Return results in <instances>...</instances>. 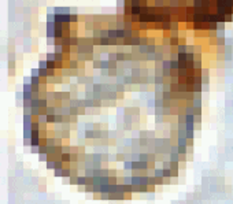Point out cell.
Masks as SVG:
<instances>
[{"instance_id": "obj_1", "label": "cell", "mask_w": 233, "mask_h": 204, "mask_svg": "<svg viewBox=\"0 0 233 204\" xmlns=\"http://www.w3.org/2000/svg\"><path fill=\"white\" fill-rule=\"evenodd\" d=\"M122 164H124V170H125V171H133V167H134V160H125Z\"/></svg>"}, {"instance_id": "obj_2", "label": "cell", "mask_w": 233, "mask_h": 204, "mask_svg": "<svg viewBox=\"0 0 233 204\" xmlns=\"http://www.w3.org/2000/svg\"><path fill=\"white\" fill-rule=\"evenodd\" d=\"M193 107H202V93H195V97L192 100Z\"/></svg>"}, {"instance_id": "obj_3", "label": "cell", "mask_w": 233, "mask_h": 204, "mask_svg": "<svg viewBox=\"0 0 233 204\" xmlns=\"http://www.w3.org/2000/svg\"><path fill=\"white\" fill-rule=\"evenodd\" d=\"M169 160L170 162H181V155L178 152H170L169 154Z\"/></svg>"}, {"instance_id": "obj_4", "label": "cell", "mask_w": 233, "mask_h": 204, "mask_svg": "<svg viewBox=\"0 0 233 204\" xmlns=\"http://www.w3.org/2000/svg\"><path fill=\"white\" fill-rule=\"evenodd\" d=\"M85 185H88V178H86L84 174H80V175H78V182H77V186H85Z\"/></svg>"}, {"instance_id": "obj_5", "label": "cell", "mask_w": 233, "mask_h": 204, "mask_svg": "<svg viewBox=\"0 0 233 204\" xmlns=\"http://www.w3.org/2000/svg\"><path fill=\"white\" fill-rule=\"evenodd\" d=\"M102 101H103V107H107V108L117 107V100H102Z\"/></svg>"}, {"instance_id": "obj_6", "label": "cell", "mask_w": 233, "mask_h": 204, "mask_svg": "<svg viewBox=\"0 0 233 204\" xmlns=\"http://www.w3.org/2000/svg\"><path fill=\"white\" fill-rule=\"evenodd\" d=\"M70 23H80V14L78 12H71Z\"/></svg>"}, {"instance_id": "obj_7", "label": "cell", "mask_w": 233, "mask_h": 204, "mask_svg": "<svg viewBox=\"0 0 233 204\" xmlns=\"http://www.w3.org/2000/svg\"><path fill=\"white\" fill-rule=\"evenodd\" d=\"M139 160H143V162H148V160H150V154H148V152H145V151L140 152V154H139Z\"/></svg>"}, {"instance_id": "obj_8", "label": "cell", "mask_w": 233, "mask_h": 204, "mask_svg": "<svg viewBox=\"0 0 233 204\" xmlns=\"http://www.w3.org/2000/svg\"><path fill=\"white\" fill-rule=\"evenodd\" d=\"M60 160L63 163H71V154H62L60 155Z\"/></svg>"}, {"instance_id": "obj_9", "label": "cell", "mask_w": 233, "mask_h": 204, "mask_svg": "<svg viewBox=\"0 0 233 204\" xmlns=\"http://www.w3.org/2000/svg\"><path fill=\"white\" fill-rule=\"evenodd\" d=\"M154 175L156 178H165L163 177V169L162 167H156V169H154Z\"/></svg>"}, {"instance_id": "obj_10", "label": "cell", "mask_w": 233, "mask_h": 204, "mask_svg": "<svg viewBox=\"0 0 233 204\" xmlns=\"http://www.w3.org/2000/svg\"><path fill=\"white\" fill-rule=\"evenodd\" d=\"M102 60H103V59H102ZM102 60H93V62L91 63L92 68H93V70H99V71H100V67H102Z\"/></svg>"}, {"instance_id": "obj_11", "label": "cell", "mask_w": 233, "mask_h": 204, "mask_svg": "<svg viewBox=\"0 0 233 204\" xmlns=\"http://www.w3.org/2000/svg\"><path fill=\"white\" fill-rule=\"evenodd\" d=\"M171 70H180V60H170Z\"/></svg>"}, {"instance_id": "obj_12", "label": "cell", "mask_w": 233, "mask_h": 204, "mask_svg": "<svg viewBox=\"0 0 233 204\" xmlns=\"http://www.w3.org/2000/svg\"><path fill=\"white\" fill-rule=\"evenodd\" d=\"M38 68H48V60L47 59H41L38 60Z\"/></svg>"}, {"instance_id": "obj_13", "label": "cell", "mask_w": 233, "mask_h": 204, "mask_svg": "<svg viewBox=\"0 0 233 204\" xmlns=\"http://www.w3.org/2000/svg\"><path fill=\"white\" fill-rule=\"evenodd\" d=\"M71 151H73L71 145H62V154H71Z\"/></svg>"}, {"instance_id": "obj_14", "label": "cell", "mask_w": 233, "mask_h": 204, "mask_svg": "<svg viewBox=\"0 0 233 204\" xmlns=\"http://www.w3.org/2000/svg\"><path fill=\"white\" fill-rule=\"evenodd\" d=\"M117 39L125 40V29H117Z\"/></svg>"}, {"instance_id": "obj_15", "label": "cell", "mask_w": 233, "mask_h": 204, "mask_svg": "<svg viewBox=\"0 0 233 204\" xmlns=\"http://www.w3.org/2000/svg\"><path fill=\"white\" fill-rule=\"evenodd\" d=\"M38 160L47 163L48 160H50V156H48V154H38Z\"/></svg>"}, {"instance_id": "obj_16", "label": "cell", "mask_w": 233, "mask_h": 204, "mask_svg": "<svg viewBox=\"0 0 233 204\" xmlns=\"http://www.w3.org/2000/svg\"><path fill=\"white\" fill-rule=\"evenodd\" d=\"M107 59L108 60H117V52L115 51H110L107 53Z\"/></svg>"}, {"instance_id": "obj_17", "label": "cell", "mask_w": 233, "mask_h": 204, "mask_svg": "<svg viewBox=\"0 0 233 204\" xmlns=\"http://www.w3.org/2000/svg\"><path fill=\"white\" fill-rule=\"evenodd\" d=\"M30 77H40V68L36 67L30 70Z\"/></svg>"}, {"instance_id": "obj_18", "label": "cell", "mask_w": 233, "mask_h": 204, "mask_svg": "<svg viewBox=\"0 0 233 204\" xmlns=\"http://www.w3.org/2000/svg\"><path fill=\"white\" fill-rule=\"evenodd\" d=\"M53 53H63V45H53Z\"/></svg>"}, {"instance_id": "obj_19", "label": "cell", "mask_w": 233, "mask_h": 204, "mask_svg": "<svg viewBox=\"0 0 233 204\" xmlns=\"http://www.w3.org/2000/svg\"><path fill=\"white\" fill-rule=\"evenodd\" d=\"M186 52H188V53H192V55H193V53L196 52V49H195V44H188V45H186Z\"/></svg>"}, {"instance_id": "obj_20", "label": "cell", "mask_w": 233, "mask_h": 204, "mask_svg": "<svg viewBox=\"0 0 233 204\" xmlns=\"http://www.w3.org/2000/svg\"><path fill=\"white\" fill-rule=\"evenodd\" d=\"M48 145H40L38 147V154H48Z\"/></svg>"}, {"instance_id": "obj_21", "label": "cell", "mask_w": 233, "mask_h": 204, "mask_svg": "<svg viewBox=\"0 0 233 204\" xmlns=\"http://www.w3.org/2000/svg\"><path fill=\"white\" fill-rule=\"evenodd\" d=\"M7 68H8V70L17 68V60H8V63H7Z\"/></svg>"}, {"instance_id": "obj_22", "label": "cell", "mask_w": 233, "mask_h": 204, "mask_svg": "<svg viewBox=\"0 0 233 204\" xmlns=\"http://www.w3.org/2000/svg\"><path fill=\"white\" fill-rule=\"evenodd\" d=\"M170 166H171V162L170 160H162V164H160V167L162 169H170Z\"/></svg>"}, {"instance_id": "obj_23", "label": "cell", "mask_w": 233, "mask_h": 204, "mask_svg": "<svg viewBox=\"0 0 233 204\" xmlns=\"http://www.w3.org/2000/svg\"><path fill=\"white\" fill-rule=\"evenodd\" d=\"M180 37V30H170V39H178Z\"/></svg>"}, {"instance_id": "obj_24", "label": "cell", "mask_w": 233, "mask_h": 204, "mask_svg": "<svg viewBox=\"0 0 233 204\" xmlns=\"http://www.w3.org/2000/svg\"><path fill=\"white\" fill-rule=\"evenodd\" d=\"M84 192L85 193H93V185H91V183L85 185V186H84Z\"/></svg>"}, {"instance_id": "obj_25", "label": "cell", "mask_w": 233, "mask_h": 204, "mask_svg": "<svg viewBox=\"0 0 233 204\" xmlns=\"http://www.w3.org/2000/svg\"><path fill=\"white\" fill-rule=\"evenodd\" d=\"M186 45L188 44H180L178 45V53H186Z\"/></svg>"}, {"instance_id": "obj_26", "label": "cell", "mask_w": 233, "mask_h": 204, "mask_svg": "<svg viewBox=\"0 0 233 204\" xmlns=\"http://www.w3.org/2000/svg\"><path fill=\"white\" fill-rule=\"evenodd\" d=\"M45 166H47L48 170H53L55 169V160H48V162L45 163Z\"/></svg>"}, {"instance_id": "obj_27", "label": "cell", "mask_w": 233, "mask_h": 204, "mask_svg": "<svg viewBox=\"0 0 233 204\" xmlns=\"http://www.w3.org/2000/svg\"><path fill=\"white\" fill-rule=\"evenodd\" d=\"M108 39H117V29L108 30Z\"/></svg>"}, {"instance_id": "obj_28", "label": "cell", "mask_w": 233, "mask_h": 204, "mask_svg": "<svg viewBox=\"0 0 233 204\" xmlns=\"http://www.w3.org/2000/svg\"><path fill=\"white\" fill-rule=\"evenodd\" d=\"M170 45L171 47H178L180 45V37L178 39H170Z\"/></svg>"}, {"instance_id": "obj_29", "label": "cell", "mask_w": 233, "mask_h": 204, "mask_svg": "<svg viewBox=\"0 0 233 204\" xmlns=\"http://www.w3.org/2000/svg\"><path fill=\"white\" fill-rule=\"evenodd\" d=\"M170 7H180V0H169Z\"/></svg>"}, {"instance_id": "obj_30", "label": "cell", "mask_w": 233, "mask_h": 204, "mask_svg": "<svg viewBox=\"0 0 233 204\" xmlns=\"http://www.w3.org/2000/svg\"><path fill=\"white\" fill-rule=\"evenodd\" d=\"M47 22H55V14L53 12H48L47 14Z\"/></svg>"}, {"instance_id": "obj_31", "label": "cell", "mask_w": 233, "mask_h": 204, "mask_svg": "<svg viewBox=\"0 0 233 204\" xmlns=\"http://www.w3.org/2000/svg\"><path fill=\"white\" fill-rule=\"evenodd\" d=\"M208 30H218V23H215V22H208Z\"/></svg>"}, {"instance_id": "obj_32", "label": "cell", "mask_w": 233, "mask_h": 204, "mask_svg": "<svg viewBox=\"0 0 233 204\" xmlns=\"http://www.w3.org/2000/svg\"><path fill=\"white\" fill-rule=\"evenodd\" d=\"M160 44L163 45V47H167V45H170V39H166V37H162V43Z\"/></svg>"}, {"instance_id": "obj_33", "label": "cell", "mask_w": 233, "mask_h": 204, "mask_svg": "<svg viewBox=\"0 0 233 204\" xmlns=\"http://www.w3.org/2000/svg\"><path fill=\"white\" fill-rule=\"evenodd\" d=\"M208 39H217V30H208Z\"/></svg>"}, {"instance_id": "obj_34", "label": "cell", "mask_w": 233, "mask_h": 204, "mask_svg": "<svg viewBox=\"0 0 233 204\" xmlns=\"http://www.w3.org/2000/svg\"><path fill=\"white\" fill-rule=\"evenodd\" d=\"M62 45H70V37H62Z\"/></svg>"}, {"instance_id": "obj_35", "label": "cell", "mask_w": 233, "mask_h": 204, "mask_svg": "<svg viewBox=\"0 0 233 204\" xmlns=\"http://www.w3.org/2000/svg\"><path fill=\"white\" fill-rule=\"evenodd\" d=\"M7 58H8V60H15V52L14 51H8V55H7Z\"/></svg>"}, {"instance_id": "obj_36", "label": "cell", "mask_w": 233, "mask_h": 204, "mask_svg": "<svg viewBox=\"0 0 233 204\" xmlns=\"http://www.w3.org/2000/svg\"><path fill=\"white\" fill-rule=\"evenodd\" d=\"M45 59H47V60H55V53H53V52H48L47 56H45Z\"/></svg>"}, {"instance_id": "obj_37", "label": "cell", "mask_w": 233, "mask_h": 204, "mask_svg": "<svg viewBox=\"0 0 233 204\" xmlns=\"http://www.w3.org/2000/svg\"><path fill=\"white\" fill-rule=\"evenodd\" d=\"M225 22H233V14H226L225 15Z\"/></svg>"}, {"instance_id": "obj_38", "label": "cell", "mask_w": 233, "mask_h": 204, "mask_svg": "<svg viewBox=\"0 0 233 204\" xmlns=\"http://www.w3.org/2000/svg\"><path fill=\"white\" fill-rule=\"evenodd\" d=\"M30 152L38 155V145H32V147H30Z\"/></svg>"}, {"instance_id": "obj_39", "label": "cell", "mask_w": 233, "mask_h": 204, "mask_svg": "<svg viewBox=\"0 0 233 204\" xmlns=\"http://www.w3.org/2000/svg\"><path fill=\"white\" fill-rule=\"evenodd\" d=\"M148 37H150V36H148ZM148 37H140V39H141L140 45H148Z\"/></svg>"}, {"instance_id": "obj_40", "label": "cell", "mask_w": 233, "mask_h": 204, "mask_svg": "<svg viewBox=\"0 0 233 204\" xmlns=\"http://www.w3.org/2000/svg\"><path fill=\"white\" fill-rule=\"evenodd\" d=\"M53 177L62 178V170H53Z\"/></svg>"}, {"instance_id": "obj_41", "label": "cell", "mask_w": 233, "mask_h": 204, "mask_svg": "<svg viewBox=\"0 0 233 204\" xmlns=\"http://www.w3.org/2000/svg\"><path fill=\"white\" fill-rule=\"evenodd\" d=\"M125 99V92H119L118 96H117V100H124Z\"/></svg>"}, {"instance_id": "obj_42", "label": "cell", "mask_w": 233, "mask_h": 204, "mask_svg": "<svg viewBox=\"0 0 233 204\" xmlns=\"http://www.w3.org/2000/svg\"><path fill=\"white\" fill-rule=\"evenodd\" d=\"M110 177H118V173H117V170H114V169L110 170Z\"/></svg>"}, {"instance_id": "obj_43", "label": "cell", "mask_w": 233, "mask_h": 204, "mask_svg": "<svg viewBox=\"0 0 233 204\" xmlns=\"http://www.w3.org/2000/svg\"><path fill=\"white\" fill-rule=\"evenodd\" d=\"M217 37H225V30H217Z\"/></svg>"}, {"instance_id": "obj_44", "label": "cell", "mask_w": 233, "mask_h": 204, "mask_svg": "<svg viewBox=\"0 0 233 204\" xmlns=\"http://www.w3.org/2000/svg\"><path fill=\"white\" fill-rule=\"evenodd\" d=\"M117 7H125V0H117Z\"/></svg>"}, {"instance_id": "obj_45", "label": "cell", "mask_w": 233, "mask_h": 204, "mask_svg": "<svg viewBox=\"0 0 233 204\" xmlns=\"http://www.w3.org/2000/svg\"><path fill=\"white\" fill-rule=\"evenodd\" d=\"M15 74H17L15 68H12V70H8V77H15Z\"/></svg>"}, {"instance_id": "obj_46", "label": "cell", "mask_w": 233, "mask_h": 204, "mask_svg": "<svg viewBox=\"0 0 233 204\" xmlns=\"http://www.w3.org/2000/svg\"><path fill=\"white\" fill-rule=\"evenodd\" d=\"M218 30H225V22H219L218 23Z\"/></svg>"}, {"instance_id": "obj_47", "label": "cell", "mask_w": 233, "mask_h": 204, "mask_svg": "<svg viewBox=\"0 0 233 204\" xmlns=\"http://www.w3.org/2000/svg\"><path fill=\"white\" fill-rule=\"evenodd\" d=\"M173 178H165V185H170Z\"/></svg>"}, {"instance_id": "obj_48", "label": "cell", "mask_w": 233, "mask_h": 204, "mask_svg": "<svg viewBox=\"0 0 233 204\" xmlns=\"http://www.w3.org/2000/svg\"><path fill=\"white\" fill-rule=\"evenodd\" d=\"M232 12H233V10H232Z\"/></svg>"}]
</instances>
